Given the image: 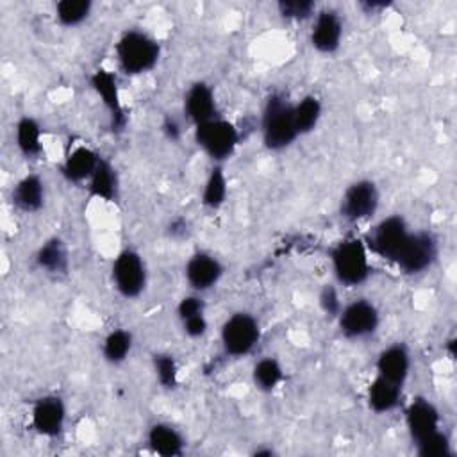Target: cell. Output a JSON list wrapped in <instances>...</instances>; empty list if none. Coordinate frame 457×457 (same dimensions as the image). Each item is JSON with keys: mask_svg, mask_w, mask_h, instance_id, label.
Segmentation results:
<instances>
[{"mask_svg": "<svg viewBox=\"0 0 457 457\" xmlns=\"http://www.w3.org/2000/svg\"><path fill=\"white\" fill-rule=\"evenodd\" d=\"M89 82H91V87L95 89V93L98 95V98L102 100L104 107L109 112L111 129L116 132L123 130V127L127 123V114H125V109L121 104L116 75L105 68H98L89 77Z\"/></svg>", "mask_w": 457, "mask_h": 457, "instance_id": "obj_12", "label": "cell"}, {"mask_svg": "<svg viewBox=\"0 0 457 457\" xmlns=\"http://www.w3.org/2000/svg\"><path fill=\"white\" fill-rule=\"evenodd\" d=\"M343 20L336 11L325 9L314 16L311 29V45L320 54H334L341 46Z\"/></svg>", "mask_w": 457, "mask_h": 457, "instance_id": "obj_14", "label": "cell"}, {"mask_svg": "<svg viewBox=\"0 0 457 457\" xmlns=\"http://www.w3.org/2000/svg\"><path fill=\"white\" fill-rule=\"evenodd\" d=\"M261 134L264 146L273 152L291 146L300 136L295 125L293 102L284 93H271L266 98L261 116Z\"/></svg>", "mask_w": 457, "mask_h": 457, "instance_id": "obj_1", "label": "cell"}, {"mask_svg": "<svg viewBox=\"0 0 457 457\" xmlns=\"http://www.w3.org/2000/svg\"><path fill=\"white\" fill-rule=\"evenodd\" d=\"M411 230L400 214H391L380 220L366 237V246L371 253L395 262L396 255L400 253L402 246L405 245Z\"/></svg>", "mask_w": 457, "mask_h": 457, "instance_id": "obj_7", "label": "cell"}, {"mask_svg": "<svg viewBox=\"0 0 457 457\" xmlns=\"http://www.w3.org/2000/svg\"><path fill=\"white\" fill-rule=\"evenodd\" d=\"M195 141L214 161V164H223L234 155L241 141V134L232 121L218 116L195 125Z\"/></svg>", "mask_w": 457, "mask_h": 457, "instance_id": "obj_4", "label": "cell"}, {"mask_svg": "<svg viewBox=\"0 0 457 457\" xmlns=\"http://www.w3.org/2000/svg\"><path fill=\"white\" fill-rule=\"evenodd\" d=\"M253 386L264 393H271L284 380V370L275 357H262L252 368Z\"/></svg>", "mask_w": 457, "mask_h": 457, "instance_id": "obj_28", "label": "cell"}, {"mask_svg": "<svg viewBox=\"0 0 457 457\" xmlns=\"http://www.w3.org/2000/svg\"><path fill=\"white\" fill-rule=\"evenodd\" d=\"M227 193H228V180H227L223 164H214L204 182L202 205L205 209L216 211L225 204Z\"/></svg>", "mask_w": 457, "mask_h": 457, "instance_id": "obj_25", "label": "cell"}, {"mask_svg": "<svg viewBox=\"0 0 457 457\" xmlns=\"http://www.w3.org/2000/svg\"><path fill=\"white\" fill-rule=\"evenodd\" d=\"M330 264L336 280L348 287L361 286L371 273L370 250L366 243L357 237L339 241L330 250Z\"/></svg>", "mask_w": 457, "mask_h": 457, "instance_id": "obj_2", "label": "cell"}, {"mask_svg": "<svg viewBox=\"0 0 457 457\" xmlns=\"http://www.w3.org/2000/svg\"><path fill=\"white\" fill-rule=\"evenodd\" d=\"M91 9L89 0H61L55 4V18L62 27H77L87 20Z\"/></svg>", "mask_w": 457, "mask_h": 457, "instance_id": "obj_29", "label": "cell"}, {"mask_svg": "<svg viewBox=\"0 0 457 457\" xmlns=\"http://www.w3.org/2000/svg\"><path fill=\"white\" fill-rule=\"evenodd\" d=\"M320 307L323 309V312L327 316H332V318H337L339 311H341V300H339V295H337V289L330 284H327L321 293H320Z\"/></svg>", "mask_w": 457, "mask_h": 457, "instance_id": "obj_34", "label": "cell"}, {"mask_svg": "<svg viewBox=\"0 0 457 457\" xmlns=\"http://www.w3.org/2000/svg\"><path fill=\"white\" fill-rule=\"evenodd\" d=\"M159 55V43L150 34L137 29L123 32L116 43L118 64L127 75H141L150 71L157 64Z\"/></svg>", "mask_w": 457, "mask_h": 457, "instance_id": "obj_3", "label": "cell"}, {"mask_svg": "<svg viewBox=\"0 0 457 457\" xmlns=\"http://www.w3.org/2000/svg\"><path fill=\"white\" fill-rule=\"evenodd\" d=\"M111 277L116 291L123 298L127 300L137 298L146 289V282H148L145 259L134 248L121 250L112 261Z\"/></svg>", "mask_w": 457, "mask_h": 457, "instance_id": "obj_6", "label": "cell"}, {"mask_svg": "<svg viewBox=\"0 0 457 457\" xmlns=\"http://www.w3.org/2000/svg\"><path fill=\"white\" fill-rule=\"evenodd\" d=\"M278 14L286 20L303 21L314 16L316 4L312 0H280L277 4Z\"/></svg>", "mask_w": 457, "mask_h": 457, "instance_id": "obj_32", "label": "cell"}, {"mask_svg": "<svg viewBox=\"0 0 457 457\" xmlns=\"http://www.w3.org/2000/svg\"><path fill=\"white\" fill-rule=\"evenodd\" d=\"M161 129H162V134H164L170 141H179L180 136H182V125H180V121H179L175 116H166V118L162 120Z\"/></svg>", "mask_w": 457, "mask_h": 457, "instance_id": "obj_35", "label": "cell"}, {"mask_svg": "<svg viewBox=\"0 0 457 457\" xmlns=\"http://www.w3.org/2000/svg\"><path fill=\"white\" fill-rule=\"evenodd\" d=\"M261 339V325L257 318L246 311L230 314L220 330V341L223 352L230 357L248 355Z\"/></svg>", "mask_w": 457, "mask_h": 457, "instance_id": "obj_5", "label": "cell"}, {"mask_svg": "<svg viewBox=\"0 0 457 457\" xmlns=\"http://www.w3.org/2000/svg\"><path fill=\"white\" fill-rule=\"evenodd\" d=\"M100 155L87 145H73L61 164L62 177L71 184H82L87 182L100 162Z\"/></svg>", "mask_w": 457, "mask_h": 457, "instance_id": "obj_17", "label": "cell"}, {"mask_svg": "<svg viewBox=\"0 0 457 457\" xmlns=\"http://www.w3.org/2000/svg\"><path fill=\"white\" fill-rule=\"evenodd\" d=\"M152 366L161 387L173 389L179 384V364L171 353H155L152 357Z\"/></svg>", "mask_w": 457, "mask_h": 457, "instance_id": "obj_30", "label": "cell"}, {"mask_svg": "<svg viewBox=\"0 0 457 457\" xmlns=\"http://www.w3.org/2000/svg\"><path fill=\"white\" fill-rule=\"evenodd\" d=\"M405 425L411 439L416 443L441 428V416L430 400L416 398L405 409Z\"/></svg>", "mask_w": 457, "mask_h": 457, "instance_id": "obj_16", "label": "cell"}, {"mask_svg": "<svg viewBox=\"0 0 457 457\" xmlns=\"http://www.w3.org/2000/svg\"><path fill=\"white\" fill-rule=\"evenodd\" d=\"M146 443L154 453L162 455V457L182 455V452L186 448L184 436L175 427H171L170 423H162V421L154 423L148 428Z\"/></svg>", "mask_w": 457, "mask_h": 457, "instance_id": "obj_19", "label": "cell"}, {"mask_svg": "<svg viewBox=\"0 0 457 457\" xmlns=\"http://www.w3.org/2000/svg\"><path fill=\"white\" fill-rule=\"evenodd\" d=\"M414 445H416V453L420 457H450L452 455V443L441 428L421 437Z\"/></svg>", "mask_w": 457, "mask_h": 457, "instance_id": "obj_31", "label": "cell"}, {"mask_svg": "<svg viewBox=\"0 0 457 457\" xmlns=\"http://www.w3.org/2000/svg\"><path fill=\"white\" fill-rule=\"evenodd\" d=\"M14 139L16 146L21 155L27 159H36L43 152V136L41 125L32 116H21L14 127Z\"/></svg>", "mask_w": 457, "mask_h": 457, "instance_id": "obj_24", "label": "cell"}, {"mask_svg": "<svg viewBox=\"0 0 457 457\" xmlns=\"http://www.w3.org/2000/svg\"><path fill=\"white\" fill-rule=\"evenodd\" d=\"M380 325V311L378 307L366 300L357 298L350 303L343 305L337 314V327L341 334L348 339H362L377 332Z\"/></svg>", "mask_w": 457, "mask_h": 457, "instance_id": "obj_9", "label": "cell"}, {"mask_svg": "<svg viewBox=\"0 0 457 457\" xmlns=\"http://www.w3.org/2000/svg\"><path fill=\"white\" fill-rule=\"evenodd\" d=\"M275 452H273V448H257V450H253V455H257V457H261V455H273Z\"/></svg>", "mask_w": 457, "mask_h": 457, "instance_id": "obj_36", "label": "cell"}, {"mask_svg": "<svg viewBox=\"0 0 457 457\" xmlns=\"http://www.w3.org/2000/svg\"><path fill=\"white\" fill-rule=\"evenodd\" d=\"M321 112L323 105L316 95H305L302 100L293 104V116L298 134L303 136L312 132L321 120Z\"/></svg>", "mask_w": 457, "mask_h": 457, "instance_id": "obj_27", "label": "cell"}, {"mask_svg": "<svg viewBox=\"0 0 457 457\" xmlns=\"http://www.w3.org/2000/svg\"><path fill=\"white\" fill-rule=\"evenodd\" d=\"M184 116L193 125H200L220 116L214 91L207 82L198 80L189 86L184 96Z\"/></svg>", "mask_w": 457, "mask_h": 457, "instance_id": "obj_15", "label": "cell"}, {"mask_svg": "<svg viewBox=\"0 0 457 457\" xmlns=\"http://www.w3.org/2000/svg\"><path fill=\"white\" fill-rule=\"evenodd\" d=\"M177 314H179L180 323L186 321V320L196 318V316H204L205 314V302L200 296V293H191V295L182 296L179 300V305H177Z\"/></svg>", "mask_w": 457, "mask_h": 457, "instance_id": "obj_33", "label": "cell"}, {"mask_svg": "<svg viewBox=\"0 0 457 457\" xmlns=\"http://www.w3.org/2000/svg\"><path fill=\"white\" fill-rule=\"evenodd\" d=\"M87 189L93 198L104 200V202H116L120 193V179L118 171L112 166L111 161L100 159L96 164L91 179L87 180Z\"/></svg>", "mask_w": 457, "mask_h": 457, "instance_id": "obj_20", "label": "cell"}, {"mask_svg": "<svg viewBox=\"0 0 457 457\" xmlns=\"http://www.w3.org/2000/svg\"><path fill=\"white\" fill-rule=\"evenodd\" d=\"M134 346V336L127 328L111 330L102 341V355L109 364H121L127 361Z\"/></svg>", "mask_w": 457, "mask_h": 457, "instance_id": "obj_26", "label": "cell"}, {"mask_svg": "<svg viewBox=\"0 0 457 457\" xmlns=\"http://www.w3.org/2000/svg\"><path fill=\"white\" fill-rule=\"evenodd\" d=\"M36 264L48 275H64L70 266V255L61 237L46 239L36 252Z\"/></svg>", "mask_w": 457, "mask_h": 457, "instance_id": "obj_23", "label": "cell"}, {"mask_svg": "<svg viewBox=\"0 0 457 457\" xmlns=\"http://www.w3.org/2000/svg\"><path fill=\"white\" fill-rule=\"evenodd\" d=\"M380 204V193L373 180L359 179L352 182L339 204V212L346 221H362L371 218Z\"/></svg>", "mask_w": 457, "mask_h": 457, "instance_id": "obj_10", "label": "cell"}, {"mask_svg": "<svg viewBox=\"0 0 457 457\" xmlns=\"http://www.w3.org/2000/svg\"><path fill=\"white\" fill-rule=\"evenodd\" d=\"M375 368H377V375L403 386L411 371V353L407 346L400 343L389 345L378 353Z\"/></svg>", "mask_w": 457, "mask_h": 457, "instance_id": "obj_18", "label": "cell"}, {"mask_svg": "<svg viewBox=\"0 0 457 457\" xmlns=\"http://www.w3.org/2000/svg\"><path fill=\"white\" fill-rule=\"evenodd\" d=\"M66 403L57 395L37 398L30 409V425L43 437H57L64 430Z\"/></svg>", "mask_w": 457, "mask_h": 457, "instance_id": "obj_11", "label": "cell"}, {"mask_svg": "<svg viewBox=\"0 0 457 457\" xmlns=\"http://www.w3.org/2000/svg\"><path fill=\"white\" fill-rule=\"evenodd\" d=\"M223 273L225 268L221 261L209 252H195L184 266L186 282L195 293H204L216 287Z\"/></svg>", "mask_w": 457, "mask_h": 457, "instance_id": "obj_13", "label": "cell"}, {"mask_svg": "<svg viewBox=\"0 0 457 457\" xmlns=\"http://www.w3.org/2000/svg\"><path fill=\"white\" fill-rule=\"evenodd\" d=\"M11 200L21 212H36L45 204V182L39 175H25L12 187Z\"/></svg>", "mask_w": 457, "mask_h": 457, "instance_id": "obj_21", "label": "cell"}, {"mask_svg": "<svg viewBox=\"0 0 457 457\" xmlns=\"http://www.w3.org/2000/svg\"><path fill=\"white\" fill-rule=\"evenodd\" d=\"M366 398H368V405L371 411H375L378 414L391 412L400 405L402 386L377 375L373 378V382L368 386Z\"/></svg>", "mask_w": 457, "mask_h": 457, "instance_id": "obj_22", "label": "cell"}, {"mask_svg": "<svg viewBox=\"0 0 457 457\" xmlns=\"http://www.w3.org/2000/svg\"><path fill=\"white\" fill-rule=\"evenodd\" d=\"M437 250V239L434 234L427 230H411L405 245L395 259V264L407 275H418L434 264Z\"/></svg>", "mask_w": 457, "mask_h": 457, "instance_id": "obj_8", "label": "cell"}]
</instances>
